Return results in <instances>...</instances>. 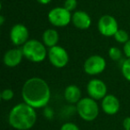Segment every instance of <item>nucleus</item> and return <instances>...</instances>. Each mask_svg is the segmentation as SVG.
Returning a JSON list of instances; mask_svg holds the SVG:
<instances>
[{
  "label": "nucleus",
  "mask_w": 130,
  "mask_h": 130,
  "mask_svg": "<svg viewBox=\"0 0 130 130\" xmlns=\"http://www.w3.org/2000/svg\"><path fill=\"white\" fill-rule=\"evenodd\" d=\"M23 102L35 109L44 108L51 98L50 87L41 78H30L26 80L22 88Z\"/></svg>",
  "instance_id": "f257e3e1"
},
{
  "label": "nucleus",
  "mask_w": 130,
  "mask_h": 130,
  "mask_svg": "<svg viewBox=\"0 0 130 130\" xmlns=\"http://www.w3.org/2000/svg\"><path fill=\"white\" fill-rule=\"evenodd\" d=\"M37 121L36 109L23 102L11 109L8 116L10 126L16 130H29Z\"/></svg>",
  "instance_id": "f03ea898"
},
{
  "label": "nucleus",
  "mask_w": 130,
  "mask_h": 130,
  "mask_svg": "<svg viewBox=\"0 0 130 130\" xmlns=\"http://www.w3.org/2000/svg\"><path fill=\"white\" fill-rule=\"evenodd\" d=\"M23 55L32 62H41L46 58L48 51L44 43L37 39H29L22 46Z\"/></svg>",
  "instance_id": "7ed1b4c3"
},
{
  "label": "nucleus",
  "mask_w": 130,
  "mask_h": 130,
  "mask_svg": "<svg viewBox=\"0 0 130 130\" xmlns=\"http://www.w3.org/2000/svg\"><path fill=\"white\" fill-rule=\"evenodd\" d=\"M77 111L79 117L85 121H93L98 117L99 106L96 100L91 97L81 98L77 103Z\"/></svg>",
  "instance_id": "20e7f679"
},
{
  "label": "nucleus",
  "mask_w": 130,
  "mask_h": 130,
  "mask_svg": "<svg viewBox=\"0 0 130 130\" xmlns=\"http://www.w3.org/2000/svg\"><path fill=\"white\" fill-rule=\"evenodd\" d=\"M48 21L54 27H65V26L69 25L71 22V18L72 14L71 12L68 11L66 8L61 7H54L48 13L47 15Z\"/></svg>",
  "instance_id": "39448f33"
},
{
  "label": "nucleus",
  "mask_w": 130,
  "mask_h": 130,
  "mask_svg": "<svg viewBox=\"0 0 130 130\" xmlns=\"http://www.w3.org/2000/svg\"><path fill=\"white\" fill-rule=\"evenodd\" d=\"M47 57L51 64L55 68H64L69 62V54L62 46L54 45L50 47L47 52Z\"/></svg>",
  "instance_id": "423d86ee"
},
{
  "label": "nucleus",
  "mask_w": 130,
  "mask_h": 130,
  "mask_svg": "<svg viewBox=\"0 0 130 130\" xmlns=\"http://www.w3.org/2000/svg\"><path fill=\"white\" fill-rule=\"evenodd\" d=\"M106 68V61L101 55L94 54L86 60L84 63V71L90 76H96L103 72Z\"/></svg>",
  "instance_id": "0eeeda50"
},
{
  "label": "nucleus",
  "mask_w": 130,
  "mask_h": 130,
  "mask_svg": "<svg viewBox=\"0 0 130 130\" xmlns=\"http://www.w3.org/2000/svg\"><path fill=\"white\" fill-rule=\"evenodd\" d=\"M98 30L104 37H114L119 30V24L113 16L109 14L103 15L98 21Z\"/></svg>",
  "instance_id": "6e6552de"
},
{
  "label": "nucleus",
  "mask_w": 130,
  "mask_h": 130,
  "mask_svg": "<svg viewBox=\"0 0 130 130\" xmlns=\"http://www.w3.org/2000/svg\"><path fill=\"white\" fill-rule=\"evenodd\" d=\"M87 91L89 97L94 100H103L107 95V86L103 80L93 78L87 86Z\"/></svg>",
  "instance_id": "1a4fd4ad"
},
{
  "label": "nucleus",
  "mask_w": 130,
  "mask_h": 130,
  "mask_svg": "<svg viewBox=\"0 0 130 130\" xmlns=\"http://www.w3.org/2000/svg\"><path fill=\"white\" fill-rule=\"evenodd\" d=\"M29 29L23 24H15L10 30V39L12 43L16 46H22L29 40Z\"/></svg>",
  "instance_id": "9d476101"
},
{
  "label": "nucleus",
  "mask_w": 130,
  "mask_h": 130,
  "mask_svg": "<svg viewBox=\"0 0 130 130\" xmlns=\"http://www.w3.org/2000/svg\"><path fill=\"white\" fill-rule=\"evenodd\" d=\"M24 57L22 48H13L6 52L3 61L6 66L9 68H14L18 66Z\"/></svg>",
  "instance_id": "9b49d317"
},
{
  "label": "nucleus",
  "mask_w": 130,
  "mask_h": 130,
  "mask_svg": "<svg viewBox=\"0 0 130 130\" xmlns=\"http://www.w3.org/2000/svg\"><path fill=\"white\" fill-rule=\"evenodd\" d=\"M102 110L103 112L108 115H114L118 113L120 108L119 100L113 94H107L101 103Z\"/></svg>",
  "instance_id": "f8f14e48"
},
{
  "label": "nucleus",
  "mask_w": 130,
  "mask_h": 130,
  "mask_svg": "<svg viewBox=\"0 0 130 130\" xmlns=\"http://www.w3.org/2000/svg\"><path fill=\"white\" fill-rule=\"evenodd\" d=\"M72 24L78 29H87L91 26L92 21L87 13L84 11H76L71 18Z\"/></svg>",
  "instance_id": "ddd939ff"
},
{
  "label": "nucleus",
  "mask_w": 130,
  "mask_h": 130,
  "mask_svg": "<svg viewBox=\"0 0 130 130\" xmlns=\"http://www.w3.org/2000/svg\"><path fill=\"white\" fill-rule=\"evenodd\" d=\"M64 98L70 103H78L81 99V90L76 85L68 86L64 90Z\"/></svg>",
  "instance_id": "4468645a"
},
{
  "label": "nucleus",
  "mask_w": 130,
  "mask_h": 130,
  "mask_svg": "<svg viewBox=\"0 0 130 130\" xmlns=\"http://www.w3.org/2000/svg\"><path fill=\"white\" fill-rule=\"evenodd\" d=\"M42 40L45 46L49 48L57 45L59 42V33L54 29H47L44 31L42 35Z\"/></svg>",
  "instance_id": "2eb2a0df"
},
{
  "label": "nucleus",
  "mask_w": 130,
  "mask_h": 130,
  "mask_svg": "<svg viewBox=\"0 0 130 130\" xmlns=\"http://www.w3.org/2000/svg\"><path fill=\"white\" fill-rule=\"evenodd\" d=\"M114 38H115V40L118 43L125 44L126 42H127L129 40V35H128V33L126 30L119 29V30L114 35Z\"/></svg>",
  "instance_id": "dca6fc26"
},
{
  "label": "nucleus",
  "mask_w": 130,
  "mask_h": 130,
  "mask_svg": "<svg viewBox=\"0 0 130 130\" xmlns=\"http://www.w3.org/2000/svg\"><path fill=\"white\" fill-rule=\"evenodd\" d=\"M121 72L124 78L130 82V58H126L121 65Z\"/></svg>",
  "instance_id": "f3484780"
},
{
  "label": "nucleus",
  "mask_w": 130,
  "mask_h": 130,
  "mask_svg": "<svg viewBox=\"0 0 130 130\" xmlns=\"http://www.w3.org/2000/svg\"><path fill=\"white\" fill-rule=\"evenodd\" d=\"M109 57L112 60V61H119L122 57V52L119 48L116 46H112L109 49Z\"/></svg>",
  "instance_id": "a211bd4d"
},
{
  "label": "nucleus",
  "mask_w": 130,
  "mask_h": 130,
  "mask_svg": "<svg viewBox=\"0 0 130 130\" xmlns=\"http://www.w3.org/2000/svg\"><path fill=\"white\" fill-rule=\"evenodd\" d=\"M1 99L4 100V101H10L13 98L14 96V92H13L12 89L10 88H6L4 89L1 93Z\"/></svg>",
  "instance_id": "6ab92c4d"
},
{
  "label": "nucleus",
  "mask_w": 130,
  "mask_h": 130,
  "mask_svg": "<svg viewBox=\"0 0 130 130\" xmlns=\"http://www.w3.org/2000/svg\"><path fill=\"white\" fill-rule=\"evenodd\" d=\"M78 6V1L77 0H65L64 4H63V7L66 8L68 11L72 12Z\"/></svg>",
  "instance_id": "aec40b11"
},
{
  "label": "nucleus",
  "mask_w": 130,
  "mask_h": 130,
  "mask_svg": "<svg viewBox=\"0 0 130 130\" xmlns=\"http://www.w3.org/2000/svg\"><path fill=\"white\" fill-rule=\"evenodd\" d=\"M60 130H80V129L76 124H74V123L67 122V123H64V124L61 126Z\"/></svg>",
  "instance_id": "412c9836"
},
{
  "label": "nucleus",
  "mask_w": 130,
  "mask_h": 130,
  "mask_svg": "<svg viewBox=\"0 0 130 130\" xmlns=\"http://www.w3.org/2000/svg\"><path fill=\"white\" fill-rule=\"evenodd\" d=\"M123 53L126 56V58H130V39L123 45Z\"/></svg>",
  "instance_id": "4be33fe9"
},
{
  "label": "nucleus",
  "mask_w": 130,
  "mask_h": 130,
  "mask_svg": "<svg viewBox=\"0 0 130 130\" xmlns=\"http://www.w3.org/2000/svg\"><path fill=\"white\" fill-rule=\"evenodd\" d=\"M122 124L125 130H130V117L125 118Z\"/></svg>",
  "instance_id": "5701e85b"
},
{
  "label": "nucleus",
  "mask_w": 130,
  "mask_h": 130,
  "mask_svg": "<svg viewBox=\"0 0 130 130\" xmlns=\"http://www.w3.org/2000/svg\"><path fill=\"white\" fill-rule=\"evenodd\" d=\"M45 115L46 118L51 119V118L53 117V115H54V112H53L52 109H46V110H45Z\"/></svg>",
  "instance_id": "b1692460"
},
{
  "label": "nucleus",
  "mask_w": 130,
  "mask_h": 130,
  "mask_svg": "<svg viewBox=\"0 0 130 130\" xmlns=\"http://www.w3.org/2000/svg\"><path fill=\"white\" fill-rule=\"evenodd\" d=\"M37 1L41 5H47V4H49L52 0H37Z\"/></svg>",
  "instance_id": "393cba45"
},
{
  "label": "nucleus",
  "mask_w": 130,
  "mask_h": 130,
  "mask_svg": "<svg viewBox=\"0 0 130 130\" xmlns=\"http://www.w3.org/2000/svg\"><path fill=\"white\" fill-rule=\"evenodd\" d=\"M4 21H5V19H4V16H0V25H3L4 24Z\"/></svg>",
  "instance_id": "a878e982"
}]
</instances>
